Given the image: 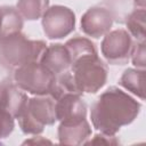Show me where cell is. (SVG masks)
<instances>
[{
	"label": "cell",
	"instance_id": "obj_20",
	"mask_svg": "<svg viewBox=\"0 0 146 146\" xmlns=\"http://www.w3.org/2000/svg\"><path fill=\"white\" fill-rule=\"evenodd\" d=\"M131 60H132V64L135 66L140 67V68H145V65H146L145 41L133 44V48H132V51H131Z\"/></svg>",
	"mask_w": 146,
	"mask_h": 146
},
{
	"label": "cell",
	"instance_id": "obj_16",
	"mask_svg": "<svg viewBox=\"0 0 146 146\" xmlns=\"http://www.w3.org/2000/svg\"><path fill=\"white\" fill-rule=\"evenodd\" d=\"M49 8V0H18L17 10L22 17L29 21H35Z\"/></svg>",
	"mask_w": 146,
	"mask_h": 146
},
{
	"label": "cell",
	"instance_id": "obj_2",
	"mask_svg": "<svg viewBox=\"0 0 146 146\" xmlns=\"http://www.w3.org/2000/svg\"><path fill=\"white\" fill-rule=\"evenodd\" d=\"M46 48L44 41L27 39L19 32L0 42V62L8 67H18L31 62H40Z\"/></svg>",
	"mask_w": 146,
	"mask_h": 146
},
{
	"label": "cell",
	"instance_id": "obj_18",
	"mask_svg": "<svg viewBox=\"0 0 146 146\" xmlns=\"http://www.w3.org/2000/svg\"><path fill=\"white\" fill-rule=\"evenodd\" d=\"M107 10L111 13L113 21L125 23L129 14L136 9L135 0H104Z\"/></svg>",
	"mask_w": 146,
	"mask_h": 146
},
{
	"label": "cell",
	"instance_id": "obj_10",
	"mask_svg": "<svg viewBox=\"0 0 146 146\" xmlns=\"http://www.w3.org/2000/svg\"><path fill=\"white\" fill-rule=\"evenodd\" d=\"M27 96L10 81V78L0 83V107L17 119L27 103Z\"/></svg>",
	"mask_w": 146,
	"mask_h": 146
},
{
	"label": "cell",
	"instance_id": "obj_6",
	"mask_svg": "<svg viewBox=\"0 0 146 146\" xmlns=\"http://www.w3.org/2000/svg\"><path fill=\"white\" fill-rule=\"evenodd\" d=\"M42 27L49 39H62L74 31L75 15L72 9L65 6L49 7L42 15Z\"/></svg>",
	"mask_w": 146,
	"mask_h": 146
},
{
	"label": "cell",
	"instance_id": "obj_9",
	"mask_svg": "<svg viewBox=\"0 0 146 146\" xmlns=\"http://www.w3.org/2000/svg\"><path fill=\"white\" fill-rule=\"evenodd\" d=\"M56 100V117L60 122H74L86 119L87 105L81 95L66 92Z\"/></svg>",
	"mask_w": 146,
	"mask_h": 146
},
{
	"label": "cell",
	"instance_id": "obj_11",
	"mask_svg": "<svg viewBox=\"0 0 146 146\" xmlns=\"http://www.w3.org/2000/svg\"><path fill=\"white\" fill-rule=\"evenodd\" d=\"M40 63L56 76L67 72L71 67V58L67 48L65 44L60 43L48 46L40 58Z\"/></svg>",
	"mask_w": 146,
	"mask_h": 146
},
{
	"label": "cell",
	"instance_id": "obj_8",
	"mask_svg": "<svg viewBox=\"0 0 146 146\" xmlns=\"http://www.w3.org/2000/svg\"><path fill=\"white\" fill-rule=\"evenodd\" d=\"M113 17L103 7H91L81 17V30L91 38H100L110 32Z\"/></svg>",
	"mask_w": 146,
	"mask_h": 146
},
{
	"label": "cell",
	"instance_id": "obj_14",
	"mask_svg": "<svg viewBox=\"0 0 146 146\" xmlns=\"http://www.w3.org/2000/svg\"><path fill=\"white\" fill-rule=\"evenodd\" d=\"M119 83L131 91L140 99H145V70L141 68H128L123 72Z\"/></svg>",
	"mask_w": 146,
	"mask_h": 146
},
{
	"label": "cell",
	"instance_id": "obj_21",
	"mask_svg": "<svg viewBox=\"0 0 146 146\" xmlns=\"http://www.w3.org/2000/svg\"><path fill=\"white\" fill-rule=\"evenodd\" d=\"M84 144H106V145H116L119 144V140L115 138V136H110V135H105L102 133L100 135H96L94 137V139H91L90 141H86Z\"/></svg>",
	"mask_w": 146,
	"mask_h": 146
},
{
	"label": "cell",
	"instance_id": "obj_13",
	"mask_svg": "<svg viewBox=\"0 0 146 146\" xmlns=\"http://www.w3.org/2000/svg\"><path fill=\"white\" fill-rule=\"evenodd\" d=\"M23 18L17 8L13 6L0 7V42L22 31Z\"/></svg>",
	"mask_w": 146,
	"mask_h": 146
},
{
	"label": "cell",
	"instance_id": "obj_12",
	"mask_svg": "<svg viewBox=\"0 0 146 146\" xmlns=\"http://www.w3.org/2000/svg\"><path fill=\"white\" fill-rule=\"evenodd\" d=\"M91 135V128L86 119L74 122H60L58 139L63 145H81Z\"/></svg>",
	"mask_w": 146,
	"mask_h": 146
},
{
	"label": "cell",
	"instance_id": "obj_17",
	"mask_svg": "<svg viewBox=\"0 0 146 146\" xmlns=\"http://www.w3.org/2000/svg\"><path fill=\"white\" fill-rule=\"evenodd\" d=\"M145 9H135L132 10L125 19V24L130 34L138 41H145L146 32H145Z\"/></svg>",
	"mask_w": 146,
	"mask_h": 146
},
{
	"label": "cell",
	"instance_id": "obj_7",
	"mask_svg": "<svg viewBox=\"0 0 146 146\" xmlns=\"http://www.w3.org/2000/svg\"><path fill=\"white\" fill-rule=\"evenodd\" d=\"M132 48L133 42L131 35L122 29L106 33L100 47L105 59L113 65H123L128 63Z\"/></svg>",
	"mask_w": 146,
	"mask_h": 146
},
{
	"label": "cell",
	"instance_id": "obj_15",
	"mask_svg": "<svg viewBox=\"0 0 146 146\" xmlns=\"http://www.w3.org/2000/svg\"><path fill=\"white\" fill-rule=\"evenodd\" d=\"M65 47L67 48V51L70 54L71 64L83 56L97 55V49L95 47V43L87 38L75 36L73 39H70L65 43Z\"/></svg>",
	"mask_w": 146,
	"mask_h": 146
},
{
	"label": "cell",
	"instance_id": "obj_22",
	"mask_svg": "<svg viewBox=\"0 0 146 146\" xmlns=\"http://www.w3.org/2000/svg\"><path fill=\"white\" fill-rule=\"evenodd\" d=\"M136 9H145V0H135Z\"/></svg>",
	"mask_w": 146,
	"mask_h": 146
},
{
	"label": "cell",
	"instance_id": "obj_4",
	"mask_svg": "<svg viewBox=\"0 0 146 146\" xmlns=\"http://www.w3.org/2000/svg\"><path fill=\"white\" fill-rule=\"evenodd\" d=\"M70 68L73 82L81 94H95L106 83L107 67L98 57V54L76 59Z\"/></svg>",
	"mask_w": 146,
	"mask_h": 146
},
{
	"label": "cell",
	"instance_id": "obj_3",
	"mask_svg": "<svg viewBox=\"0 0 146 146\" xmlns=\"http://www.w3.org/2000/svg\"><path fill=\"white\" fill-rule=\"evenodd\" d=\"M56 100L50 95L36 96L27 99L25 108L17 117L22 131L26 135H39L44 125H51L57 121Z\"/></svg>",
	"mask_w": 146,
	"mask_h": 146
},
{
	"label": "cell",
	"instance_id": "obj_1",
	"mask_svg": "<svg viewBox=\"0 0 146 146\" xmlns=\"http://www.w3.org/2000/svg\"><path fill=\"white\" fill-rule=\"evenodd\" d=\"M140 107V104L130 95L116 87H111L92 104L90 119L98 131L115 136L121 127L133 122Z\"/></svg>",
	"mask_w": 146,
	"mask_h": 146
},
{
	"label": "cell",
	"instance_id": "obj_5",
	"mask_svg": "<svg viewBox=\"0 0 146 146\" xmlns=\"http://www.w3.org/2000/svg\"><path fill=\"white\" fill-rule=\"evenodd\" d=\"M14 80L17 87L22 90L36 96H42L51 94L56 75L48 71L40 62H31L18 66L15 70Z\"/></svg>",
	"mask_w": 146,
	"mask_h": 146
},
{
	"label": "cell",
	"instance_id": "obj_19",
	"mask_svg": "<svg viewBox=\"0 0 146 146\" xmlns=\"http://www.w3.org/2000/svg\"><path fill=\"white\" fill-rule=\"evenodd\" d=\"M14 116L0 107V140L7 138L15 128Z\"/></svg>",
	"mask_w": 146,
	"mask_h": 146
}]
</instances>
